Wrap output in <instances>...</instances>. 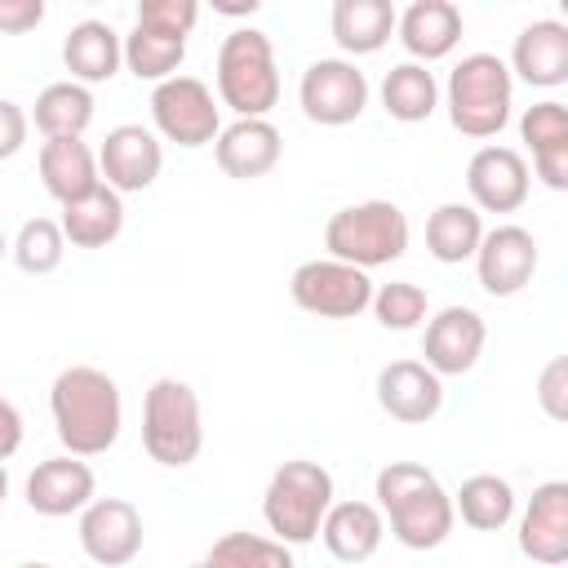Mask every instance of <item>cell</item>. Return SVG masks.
Returning a JSON list of instances; mask_svg holds the SVG:
<instances>
[{"label":"cell","instance_id":"cell-30","mask_svg":"<svg viewBox=\"0 0 568 568\" xmlns=\"http://www.w3.org/2000/svg\"><path fill=\"white\" fill-rule=\"evenodd\" d=\"M93 89L75 84V80H58V84H44L36 93V129L44 138H84V129L93 124Z\"/></svg>","mask_w":568,"mask_h":568},{"label":"cell","instance_id":"cell-15","mask_svg":"<svg viewBox=\"0 0 568 568\" xmlns=\"http://www.w3.org/2000/svg\"><path fill=\"white\" fill-rule=\"evenodd\" d=\"M160 169H164V146L142 124H115L98 146V173L115 195L155 186Z\"/></svg>","mask_w":568,"mask_h":568},{"label":"cell","instance_id":"cell-8","mask_svg":"<svg viewBox=\"0 0 568 568\" xmlns=\"http://www.w3.org/2000/svg\"><path fill=\"white\" fill-rule=\"evenodd\" d=\"M288 297L297 311H306L315 320H355L373 302V280H368V271H359L351 262L311 257L293 271Z\"/></svg>","mask_w":568,"mask_h":568},{"label":"cell","instance_id":"cell-3","mask_svg":"<svg viewBox=\"0 0 568 568\" xmlns=\"http://www.w3.org/2000/svg\"><path fill=\"white\" fill-rule=\"evenodd\" d=\"M213 80L217 106H231L235 120H266V111L280 102V67L271 36L257 27H235L231 36H222Z\"/></svg>","mask_w":568,"mask_h":568},{"label":"cell","instance_id":"cell-1","mask_svg":"<svg viewBox=\"0 0 568 568\" xmlns=\"http://www.w3.org/2000/svg\"><path fill=\"white\" fill-rule=\"evenodd\" d=\"M49 413L62 448L71 457H102L124 426V399L111 373L93 364H71L49 386Z\"/></svg>","mask_w":568,"mask_h":568},{"label":"cell","instance_id":"cell-41","mask_svg":"<svg viewBox=\"0 0 568 568\" xmlns=\"http://www.w3.org/2000/svg\"><path fill=\"white\" fill-rule=\"evenodd\" d=\"M213 13H226V18H248V13H257V0H213Z\"/></svg>","mask_w":568,"mask_h":568},{"label":"cell","instance_id":"cell-37","mask_svg":"<svg viewBox=\"0 0 568 568\" xmlns=\"http://www.w3.org/2000/svg\"><path fill=\"white\" fill-rule=\"evenodd\" d=\"M537 404L550 422H568V359L555 355L537 377Z\"/></svg>","mask_w":568,"mask_h":568},{"label":"cell","instance_id":"cell-44","mask_svg":"<svg viewBox=\"0 0 568 568\" xmlns=\"http://www.w3.org/2000/svg\"><path fill=\"white\" fill-rule=\"evenodd\" d=\"M18 568H53V564H40V559H31V564H18Z\"/></svg>","mask_w":568,"mask_h":568},{"label":"cell","instance_id":"cell-17","mask_svg":"<svg viewBox=\"0 0 568 568\" xmlns=\"http://www.w3.org/2000/svg\"><path fill=\"white\" fill-rule=\"evenodd\" d=\"M519 550L541 568L568 564V484L564 479H546L532 488L519 515Z\"/></svg>","mask_w":568,"mask_h":568},{"label":"cell","instance_id":"cell-4","mask_svg":"<svg viewBox=\"0 0 568 568\" xmlns=\"http://www.w3.org/2000/svg\"><path fill=\"white\" fill-rule=\"evenodd\" d=\"M444 106H448V124L462 138H475V142L497 138L510 120V106H515L510 67L497 53H466L448 71Z\"/></svg>","mask_w":568,"mask_h":568},{"label":"cell","instance_id":"cell-36","mask_svg":"<svg viewBox=\"0 0 568 568\" xmlns=\"http://www.w3.org/2000/svg\"><path fill=\"white\" fill-rule=\"evenodd\" d=\"M195 22H200V4L195 0H142L133 27H146V31L169 36V40H186L195 31Z\"/></svg>","mask_w":568,"mask_h":568},{"label":"cell","instance_id":"cell-42","mask_svg":"<svg viewBox=\"0 0 568 568\" xmlns=\"http://www.w3.org/2000/svg\"><path fill=\"white\" fill-rule=\"evenodd\" d=\"M4 497H9V470H4V462H0V506H4Z\"/></svg>","mask_w":568,"mask_h":568},{"label":"cell","instance_id":"cell-2","mask_svg":"<svg viewBox=\"0 0 568 568\" xmlns=\"http://www.w3.org/2000/svg\"><path fill=\"white\" fill-rule=\"evenodd\" d=\"M373 497H377L373 506L382 510V524H390V537L408 550L444 546L457 524L453 493L422 462H386L373 479Z\"/></svg>","mask_w":568,"mask_h":568},{"label":"cell","instance_id":"cell-6","mask_svg":"<svg viewBox=\"0 0 568 568\" xmlns=\"http://www.w3.org/2000/svg\"><path fill=\"white\" fill-rule=\"evenodd\" d=\"M142 448L151 462L182 470L204 448V417L200 395L182 377H155L142 399Z\"/></svg>","mask_w":568,"mask_h":568},{"label":"cell","instance_id":"cell-28","mask_svg":"<svg viewBox=\"0 0 568 568\" xmlns=\"http://www.w3.org/2000/svg\"><path fill=\"white\" fill-rule=\"evenodd\" d=\"M479 240H484V217H479V209H470L462 200H444L426 217V253L435 262H444V266L470 262Z\"/></svg>","mask_w":568,"mask_h":568},{"label":"cell","instance_id":"cell-38","mask_svg":"<svg viewBox=\"0 0 568 568\" xmlns=\"http://www.w3.org/2000/svg\"><path fill=\"white\" fill-rule=\"evenodd\" d=\"M27 133H31V115L13 98H0V160H13L27 146Z\"/></svg>","mask_w":568,"mask_h":568},{"label":"cell","instance_id":"cell-32","mask_svg":"<svg viewBox=\"0 0 568 568\" xmlns=\"http://www.w3.org/2000/svg\"><path fill=\"white\" fill-rule=\"evenodd\" d=\"M120 49H124V67L151 84L173 80L178 67L186 62V40H169V36L146 31V27H133L129 36H120Z\"/></svg>","mask_w":568,"mask_h":568},{"label":"cell","instance_id":"cell-16","mask_svg":"<svg viewBox=\"0 0 568 568\" xmlns=\"http://www.w3.org/2000/svg\"><path fill=\"white\" fill-rule=\"evenodd\" d=\"M93 497H98V479H93V466L84 457L58 453V457L36 462V470L27 475V506L44 519L80 515Z\"/></svg>","mask_w":568,"mask_h":568},{"label":"cell","instance_id":"cell-22","mask_svg":"<svg viewBox=\"0 0 568 568\" xmlns=\"http://www.w3.org/2000/svg\"><path fill=\"white\" fill-rule=\"evenodd\" d=\"M519 138L532 151V169L550 191H568V106L546 98L519 115Z\"/></svg>","mask_w":568,"mask_h":568},{"label":"cell","instance_id":"cell-35","mask_svg":"<svg viewBox=\"0 0 568 568\" xmlns=\"http://www.w3.org/2000/svg\"><path fill=\"white\" fill-rule=\"evenodd\" d=\"M368 306H373V315H377L382 328L408 333V328H417L426 320V288L413 284V280H390V284L373 288V302Z\"/></svg>","mask_w":568,"mask_h":568},{"label":"cell","instance_id":"cell-12","mask_svg":"<svg viewBox=\"0 0 568 568\" xmlns=\"http://www.w3.org/2000/svg\"><path fill=\"white\" fill-rule=\"evenodd\" d=\"M146 528L133 501L124 497H93L80 510V550L98 564V568H124L142 555Z\"/></svg>","mask_w":568,"mask_h":568},{"label":"cell","instance_id":"cell-45","mask_svg":"<svg viewBox=\"0 0 568 568\" xmlns=\"http://www.w3.org/2000/svg\"><path fill=\"white\" fill-rule=\"evenodd\" d=\"M186 568H209V564H204V559H200V564H186Z\"/></svg>","mask_w":568,"mask_h":568},{"label":"cell","instance_id":"cell-23","mask_svg":"<svg viewBox=\"0 0 568 568\" xmlns=\"http://www.w3.org/2000/svg\"><path fill=\"white\" fill-rule=\"evenodd\" d=\"M62 67L71 71L75 84H106L111 75H120L124 67V49H120V31L102 18H84L67 31L62 40Z\"/></svg>","mask_w":568,"mask_h":568},{"label":"cell","instance_id":"cell-7","mask_svg":"<svg viewBox=\"0 0 568 568\" xmlns=\"http://www.w3.org/2000/svg\"><path fill=\"white\" fill-rule=\"evenodd\" d=\"M328 506H333V475L306 457L284 462L262 493V519L275 532V541H284V546L315 541Z\"/></svg>","mask_w":568,"mask_h":568},{"label":"cell","instance_id":"cell-10","mask_svg":"<svg viewBox=\"0 0 568 568\" xmlns=\"http://www.w3.org/2000/svg\"><path fill=\"white\" fill-rule=\"evenodd\" d=\"M297 106L311 124H324V129L355 124L368 106V75L351 58H315L302 71Z\"/></svg>","mask_w":568,"mask_h":568},{"label":"cell","instance_id":"cell-13","mask_svg":"<svg viewBox=\"0 0 568 568\" xmlns=\"http://www.w3.org/2000/svg\"><path fill=\"white\" fill-rule=\"evenodd\" d=\"M484 342H488V324L475 306H444L422 328V355H426L422 364L435 377H462L479 364Z\"/></svg>","mask_w":568,"mask_h":568},{"label":"cell","instance_id":"cell-43","mask_svg":"<svg viewBox=\"0 0 568 568\" xmlns=\"http://www.w3.org/2000/svg\"><path fill=\"white\" fill-rule=\"evenodd\" d=\"M9 257V240H4V231H0V262Z\"/></svg>","mask_w":568,"mask_h":568},{"label":"cell","instance_id":"cell-29","mask_svg":"<svg viewBox=\"0 0 568 568\" xmlns=\"http://www.w3.org/2000/svg\"><path fill=\"white\" fill-rule=\"evenodd\" d=\"M439 106V80L422 62H395L382 80V111L399 124H422Z\"/></svg>","mask_w":568,"mask_h":568},{"label":"cell","instance_id":"cell-18","mask_svg":"<svg viewBox=\"0 0 568 568\" xmlns=\"http://www.w3.org/2000/svg\"><path fill=\"white\" fill-rule=\"evenodd\" d=\"M377 404L390 422L422 426L444 408V377H435L422 359H390L377 368Z\"/></svg>","mask_w":568,"mask_h":568},{"label":"cell","instance_id":"cell-24","mask_svg":"<svg viewBox=\"0 0 568 568\" xmlns=\"http://www.w3.org/2000/svg\"><path fill=\"white\" fill-rule=\"evenodd\" d=\"M40 182L58 204H71L80 195H89L102 173H98V151H89L84 138H44L40 155H36Z\"/></svg>","mask_w":568,"mask_h":568},{"label":"cell","instance_id":"cell-5","mask_svg":"<svg viewBox=\"0 0 568 568\" xmlns=\"http://www.w3.org/2000/svg\"><path fill=\"white\" fill-rule=\"evenodd\" d=\"M408 213L390 200H359V204H346L337 209L328 222H324V248L328 257L337 262H351L359 271H373V266H390L408 253Z\"/></svg>","mask_w":568,"mask_h":568},{"label":"cell","instance_id":"cell-9","mask_svg":"<svg viewBox=\"0 0 568 568\" xmlns=\"http://www.w3.org/2000/svg\"><path fill=\"white\" fill-rule=\"evenodd\" d=\"M151 124L173 146H186V151L209 146L222 133L217 98L200 75H173L151 89Z\"/></svg>","mask_w":568,"mask_h":568},{"label":"cell","instance_id":"cell-20","mask_svg":"<svg viewBox=\"0 0 568 568\" xmlns=\"http://www.w3.org/2000/svg\"><path fill=\"white\" fill-rule=\"evenodd\" d=\"M462 9L453 0H413L404 13H395V36L408 49V62H439L462 40Z\"/></svg>","mask_w":568,"mask_h":568},{"label":"cell","instance_id":"cell-26","mask_svg":"<svg viewBox=\"0 0 568 568\" xmlns=\"http://www.w3.org/2000/svg\"><path fill=\"white\" fill-rule=\"evenodd\" d=\"M58 226H62V240L75 248H106L124 231V200L106 182H98L89 195L62 204Z\"/></svg>","mask_w":568,"mask_h":568},{"label":"cell","instance_id":"cell-11","mask_svg":"<svg viewBox=\"0 0 568 568\" xmlns=\"http://www.w3.org/2000/svg\"><path fill=\"white\" fill-rule=\"evenodd\" d=\"M475 275H479V288L488 297H515L532 284L537 275V262H541V248L532 240L528 226H515V222H501L493 231H484L479 248H475Z\"/></svg>","mask_w":568,"mask_h":568},{"label":"cell","instance_id":"cell-25","mask_svg":"<svg viewBox=\"0 0 568 568\" xmlns=\"http://www.w3.org/2000/svg\"><path fill=\"white\" fill-rule=\"evenodd\" d=\"M386 537V524H382V510L373 501H333L324 524H320V541L333 559L342 564H364L377 555Z\"/></svg>","mask_w":568,"mask_h":568},{"label":"cell","instance_id":"cell-27","mask_svg":"<svg viewBox=\"0 0 568 568\" xmlns=\"http://www.w3.org/2000/svg\"><path fill=\"white\" fill-rule=\"evenodd\" d=\"M328 31L337 49L351 58L377 53L395 36V4L390 0H337L328 13Z\"/></svg>","mask_w":568,"mask_h":568},{"label":"cell","instance_id":"cell-40","mask_svg":"<svg viewBox=\"0 0 568 568\" xmlns=\"http://www.w3.org/2000/svg\"><path fill=\"white\" fill-rule=\"evenodd\" d=\"M22 448V413L0 395V462H9Z\"/></svg>","mask_w":568,"mask_h":568},{"label":"cell","instance_id":"cell-21","mask_svg":"<svg viewBox=\"0 0 568 568\" xmlns=\"http://www.w3.org/2000/svg\"><path fill=\"white\" fill-rule=\"evenodd\" d=\"M280 155H284V138L271 120H231L213 142L217 169L235 182L266 178L280 164Z\"/></svg>","mask_w":568,"mask_h":568},{"label":"cell","instance_id":"cell-19","mask_svg":"<svg viewBox=\"0 0 568 568\" xmlns=\"http://www.w3.org/2000/svg\"><path fill=\"white\" fill-rule=\"evenodd\" d=\"M510 80L532 89H559L568 80V27L559 18L528 22L510 44Z\"/></svg>","mask_w":568,"mask_h":568},{"label":"cell","instance_id":"cell-39","mask_svg":"<svg viewBox=\"0 0 568 568\" xmlns=\"http://www.w3.org/2000/svg\"><path fill=\"white\" fill-rule=\"evenodd\" d=\"M44 22V0H0V31L27 36Z\"/></svg>","mask_w":568,"mask_h":568},{"label":"cell","instance_id":"cell-34","mask_svg":"<svg viewBox=\"0 0 568 568\" xmlns=\"http://www.w3.org/2000/svg\"><path fill=\"white\" fill-rule=\"evenodd\" d=\"M9 257L18 262V271L27 275H53L67 257V240H62V226L53 217H27L9 244Z\"/></svg>","mask_w":568,"mask_h":568},{"label":"cell","instance_id":"cell-33","mask_svg":"<svg viewBox=\"0 0 568 568\" xmlns=\"http://www.w3.org/2000/svg\"><path fill=\"white\" fill-rule=\"evenodd\" d=\"M204 564L209 568H297L293 550L275 537H262V532H222L209 546Z\"/></svg>","mask_w":568,"mask_h":568},{"label":"cell","instance_id":"cell-14","mask_svg":"<svg viewBox=\"0 0 568 568\" xmlns=\"http://www.w3.org/2000/svg\"><path fill=\"white\" fill-rule=\"evenodd\" d=\"M466 191H470V209L479 213H515L532 191V169L515 146L488 142L466 164Z\"/></svg>","mask_w":568,"mask_h":568},{"label":"cell","instance_id":"cell-31","mask_svg":"<svg viewBox=\"0 0 568 568\" xmlns=\"http://www.w3.org/2000/svg\"><path fill=\"white\" fill-rule=\"evenodd\" d=\"M453 515L475 532H501L515 519V488L501 475H470L453 493Z\"/></svg>","mask_w":568,"mask_h":568}]
</instances>
